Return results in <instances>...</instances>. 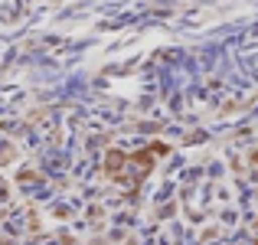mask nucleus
<instances>
[{"label":"nucleus","instance_id":"nucleus-1","mask_svg":"<svg viewBox=\"0 0 258 245\" xmlns=\"http://www.w3.org/2000/svg\"><path fill=\"white\" fill-rule=\"evenodd\" d=\"M121 163H124V154H121V151H111V154H108V173H118Z\"/></svg>","mask_w":258,"mask_h":245},{"label":"nucleus","instance_id":"nucleus-2","mask_svg":"<svg viewBox=\"0 0 258 245\" xmlns=\"http://www.w3.org/2000/svg\"><path fill=\"white\" fill-rule=\"evenodd\" d=\"M255 160H258V154H255Z\"/></svg>","mask_w":258,"mask_h":245}]
</instances>
